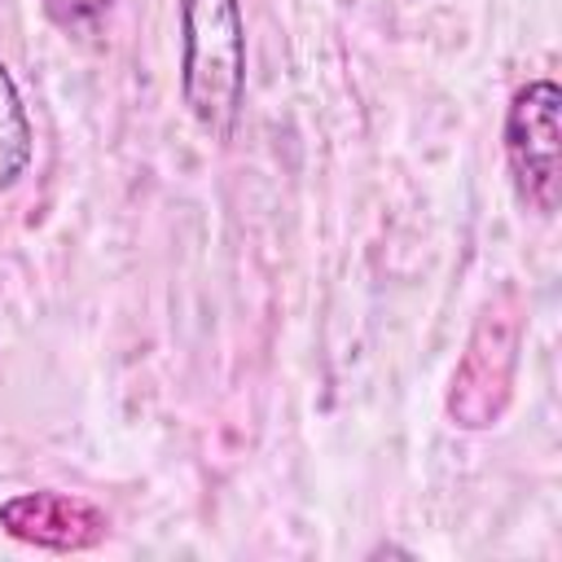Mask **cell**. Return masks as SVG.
<instances>
[{
	"mask_svg": "<svg viewBox=\"0 0 562 562\" xmlns=\"http://www.w3.org/2000/svg\"><path fill=\"white\" fill-rule=\"evenodd\" d=\"M180 9V101L211 140H228L246 101L241 0H176Z\"/></svg>",
	"mask_w": 562,
	"mask_h": 562,
	"instance_id": "6da1fadb",
	"label": "cell"
},
{
	"mask_svg": "<svg viewBox=\"0 0 562 562\" xmlns=\"http://www.w3.org/2000/svg\"><path fill=\"white\" fill-rule=\"evenodd\" d=\"M518 347H522V307L514 290H501L487 312L479 316L461 364L452 369V391H448V417L461 430H487L501 422L509 391H514V369H518Z\"/></svg>",
	"mask_w": 562,
	"mask_h": 562,
	"instance_id": "7a4b0ae2",
	"label": "cell"
},
{
	"mask_svg": "<svg viewBox=\"0 0 562 562\" xmlns=\"http://www.w3.org/2000/svg\"><path fill=\"white\" fill-rule=\"evenodd\" d=\"M562 92L553 79H527L505 105V162L518 202L549 220L562 198Z\"/></svg>",
	"mask_w": 562,
	"mask_h": 562,
	"instance_id": "3957f363",
	"label": "cell"
},
{
	"mask_svg": "<svg viewBox=\"0 0 562 562\" xmlns=\"http://www.w3.org/2000/svg\"><path fill=\"white\" fill-rule=\"evenodd\" d=\"M0 531L44 553H83L110 536V514L75 492H13L0 501Z\"/></svg>",
	"mask_w": 562,
	"mask_h": 562,
	"instance_id": "277c9868",
	"label": "cell"
},
{
	"mask_svg": "<svg viewBox=\"0 0 562 562\" xmlns=\"http://www.w3.org/2000/svg\"><path fill=\"white\" fill-rule=\"evenodd\" d=\"M31 154H35V127H31V114L22 105L18 79L0 61V193L26 176Z\"/></svg>",
	"mask_w": 562,
	"mask_h": 562,
	"instance_id": "5b68a950",
	"label": "cell"
},
{
	"mask_svg": "<svg viewBox=\"0 0 562 562\" xmlns=\"http://www.w3.org/2000/svg\"><path fill=\"white\" fill-rule=\"evenodd\" d=\"M44 4V18L66 31V35H88L101 26V18L110 13L114 0H40Z\"/></svg>",
	"mask_w": 562,
	"mask_h": 562,
	"instance_id": "8992f818",
	"label": "cell"
}]
</instances>
